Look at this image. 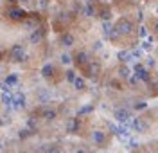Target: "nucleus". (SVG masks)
<instances>
[{
	"label": "nucleus",
	"instance_id": "1",
	"mask_svg": "<svg viewBox=\"0 0 158 153\" xmlns=\"http://www.w3.org/2000/svg\"><path fill=\"white\" fill-rule=\"evenodd\" d=\"M7 56H9V60L13 63H23V61H27V58H29V52H27V47L18 41V43H13L9 47Z\"/></svg>",
	"mask_w": 158,
	"mask_h": 153
},
{
	"label": "nucleus",
	"instance_id": "2",
	"mask_svg": "<svg viewBox=\"0 0 158 153\" xmlns=\"http://www.w3.org/2000/svg\"><path fill=\"white\" fill-rule=\"evenodd\" d=\"M4 15H6V18H7L9 22H15V23H22V22L27 18L29 11H25L23 7H18V6H9L7 9L4 11Z\"/></svg>",
	"mask_w": 158,
	"mask_h": 153
},
{
	"label": "nucleus",
	"instance_id": "3",
	"mask_svg": "<svg viewBox=\"0 0 158 153\" xmlns=\"http://www.w3.org/2000/svg\"><path fill=\"white\" fill-rule=\"evenodd\" d=\"M38 16L40 15H36V13H29L27 18L22 22V27H23L25 31H29V32L31 31H34V29H38V27H41L43 23H41V20H40Z\"/></svg>",
	"mask_w": 158,
	"mask_h": 153
},
{
	"label": "nucleus",
	"instance_id": "4",
	"mask_svg": "<svg viewBox=\"0 0 158 153\" xmlns=\"http://www.w3.org/2000/svg\"><path fill=\"white\" fill-rule=\"evenodd\" d=\"M45 36H47V29H45L43 25L38 27V29H34V31H31V34H29L31 45H40L41 41L45 40Z\"/></svg>",
	"mask_w": 158,
	"mask_h": 153
},
{
	"label": "nucleus",
	"instance_id": "5",
	"mask_svg": "<svg viewBox=\"0 0 158 153\" xmlns=\"http://www.w3.org/2000/svg\"><path fill=\"white\" fill-rule=\"evenodd\" d=\"M34 113H38L43 121H49V122L54 121V119L58 117V110H56V108H50V106H41V108H38Z\"/></svg>",
	"mask_w": 158,
	"mask_h": 153
},
{
	"label": "nucleus",
	"instance_id": "6",
	"mask_svg": "<svg viewBox=\"0 0 158 153\" xmlns=\"http://www.w3.org/2000/svg\"><path fill=\"white\" fill-rule=\"evenodd\" d=\"M27 106V97L22 90H18L16 94H13V110H23Z\"/></svg>",
	"mask_w": 158,
	"mask_h": 153
},
{
	"label": "nucleus",
	"instance_id": "7",
	"mask_svg": "<svg viewBox=\"0 0 158 153\" xmlns=\"http://www.w3.org/2000/svg\"><path fill=\"white\" fill-rule=\"evenodd\" d=\"M59 41H61V45L63 47H72V45H76V36L70 32V31H65V32H61V36H59Z\"/></svg>",
	"mask_w": 158,
	"mask_h": 153
},
{
	"label": "nucleus",
	"instance_id": "8",
	"mask_svg": "<svg viewBox=\"0 0 158 153\" xmlns=\"http://www.w3.org/2000/svg\"><path fill=\"white\" fill-rule=\"evenodd\" d=\"M74 61H76V65L77 67H85V65H88L90 63V56H88V52H85V51H81V52H77L76 56H74Z\"/></svg>",
	"mask_w": 158,
	"mask_h": 153
},
{
	"label": "nucleus",
	"instance_id": "9",
	"mask_svg": "<svg viewBox=\"0 0 158 153\" xmlns=\"http://www.w3.org/2000/svg\"><path fill=\"white\" fill-rule=\"evenodd\" d=\"M0 101H2V104H4V106H6V110H7V112H11V110H13V94H11V92H2Z\"/></svg>",
	"mask_w": 158,
	"mask_h": 153
},
{
	"label": "nucleus",
	"instance_id": "10",
	"mask_svg": "<svg viewBox=\"0 0 158 153\" xmlns=\"http://www.w3.org/2000/svg\"><path fill=\"white\" fill-rule=\"evenodd\" d=\"M54 72H56V67H54L52 63H45V65L41 67V76H43L45 79H52V78H54Z\"/></svg>",
	"mask_w": 158,
	"mask_h": 153
},
{
	"label": "nucleus",
	"instance_id": "11",
	"mask_svg": "<svg viewBox=\"0 0 158 153\" xmlns=\"http://www.w3.org/2000/svg\"><path fill=\"white\" fill-rule=\"evenodd\" d=\"M67 132L69 133H77L79 132V117H72L67 122Z\"/></svg>",
	"mask_w": 158,
	"mask_h": 153
},
{
	"label": "nucleus",
	"instance_id": "12",
	"mask_svg": "<svg viewBox=\"0 0 158 153\" xmlns=\"http://www.w3.org/2000/svg\"><path fill=\"white\" fill-rule=\"evenodd\" d=\"M92 141L97 144V146H101V144H104V141H106V135H104V132H101V130H95V132L92 133Z\"/></svg>",
	"mask_w": 158,
	"mask_h": 153
},
{
	"label": "nucleus",
	"instance_id": "13",
	"mask_svg": "<svg viewBox=\"0 0 158 153\" xmlns=\"http://www.w3.org/2000/svg\"><path fill=\"white\" fill-rule=\"evenodd\" d=\"M117 31L120 32V34H122V32L126 34V32L131 31V23H129L128 20H120V22H118V25H117Z\"/></svg>",
	"mask_w": 158,
	"mask_h": 153
},
{
	"label": "nucleus",
	"instance_id": "14",
	"mask_svg": "<svg viewBox=\"0 0 158 153\" xmlns=\"http://www.w3.org/2000/svg\"><path fill=\"white\" fill-rule=\"evenodd\" d=\"M115 119H117L118 122H128L129 112L128 110H117V112H115Z\"/></svg>",
	"mask_w": 158,
	"mask_h": 153
},
{
	"label": "nucleus",
	"instance_id": "15",
	"mask_svg": "<svg viewBox=\"0 0 158 153\" xmlns=\"http://www.w3.org/2000/svg\"><path fill=\"white\" fill-rule=\"evenodd\" d=\"M4 81H6V83L11 87V88H13V87L18 83V74H7V76L4 78Z\"/></svg>",
	"mask_w": 158,
	"mask_h": 153
},
{
	"label": "nucleus",
	"instance_id": "16",
	"mask_svg": "<svg viewBox=\"0 0 158 153\" xmlns=\"http://www.w3.org/2000/svg\"><path fill=\"white\" fill-rule=\"evenodd\" d=\"M72 85H74V88H76V90H85V88H86V81H85L83 78H79V76L74 79Z\"/></svg>",
	"mask_w": 158,
	"mask_h": 153
},
{
	"label": "nucleus",
	"instance_id": "17",
	"mask_svg": "<svg viewBox=\"0 0 158 153\" xmlns=\"http://www.w3.org/2000/svg\"><path fill=\"white\" fill-rule=\"evenodd\" d=\"M34 135V132L32 130H29V128H23V130H20V133H18V137L23 141V139H29V137H32Z\"/></svg>",
	"mask_w": 158,
	"mask_h": 153
},
{
	"label": "nucleus",
	"instance_id": "18",
	"mask_svg": "<svg viewBox=\"0 0 158 153\" xmlns=\"http://www.w3.org/2000/svg\"><path fill=\"white\" fill-rule=\"evenodd\" d=\"M76 78H77V74H76V70H74V69H69V70L65 72V79H67L69 83H74V79H76Z\"/></svg>",
	"mask_w": 158,
	"mask_h": 153
},
{
	"label": "nucleus",
	"instance_id": "19",
	"mask_svg": "<svg viewBox=\"0 0 158 153\" xmlns=\"http://www.w3.org/2000/svg\"><path fill=\"white\" fill-rule=\"evenodd\" d=\"M59 61H61L63 65H70V63H72V56L67 54V52H63V54H59Z\"/></svg>",
	"mask_w": 158,
	"mask_h": 153
},
{
	"label": "nucleus",
	"instance_id": "20",
	"mask_svg": "<svg viewBox=\"0 0 158 153\" xmlns=\"http://www.w3.org/2000/svg\"><path fill=\"white\" fill-rule=\"evenodd\" d=\"M27 128L32 130V132H36V128H38V121H36L34 117H29V119H27Z\"/></svg>",
	"mask_w": 158,
	"mask_h": 153
},
{
	"label": "nucleus",
	"instance_id": "21",
	"mask_svg": "<svg viewBox=\"0 0 158 153\" xmlns=\"http://www.w3.org/2000/svg\"><path fill=\"white\" fill-rule=\"evenodd\" d=\"M90 112H94V106H92V104H88V106H83V108L77 112V117L85 115V113H90Z\"/></svg>",
	"mask_w": 158,
	"mask_h": 153
},
{
	"label": "nucleus",
	"instance_id": "22",
	"mask_svg": "<svg viewBox=\"0 0 158 153\" xmlns=\"http://www.w3.org/2000/svg\"><path fill=\"white\" fill-rule=\"evenodd\" d=\"M118 76H120L122 79H126V78L129 76V69H128V67H122V69L118 70Z\"/></svg>",
	"mask_w": 158,
	"mask_h": 153
},
{
	"label": "nucleus",
	"instance_id": "23",
	"mask_svg": "<svg viewBox=\"0 0 158 153\" xmlns=\"http://www.w3.org/2000/svg\"><path fill=\"white\" fill-rule=\"evenodd\" d=\"M135 128H137L138 132H144V130H146V124L140 121V119H137V121H135Z\"/></svg>",
	"mask_w": 158,
	"mask_h": 153
},
{
	"label": "nucleus",
	"instance_id": "24",
	"mask_svg": "<svg viewBox=\"0 0 158 153\" xmlns=\"http://www.w3.org/2000/svg\"><path fill=\"white\" fill-rule=\"evenodd\" d=\"M0 90H2V92H11L13 88H11V87H9L6 81H2V79H0Z\"/></svg>",
	"mask_w": 158,
	"mask_h": 153
},
{
	"label": "nucleus",
	"instance_id": "25",
	"mask_svg": "<svg viewBox=\"0 0 158 153\" xmlns=\"http://www.w3.org/2000/svg\"><path fill=\"white\" fill-rule=\"evenodd\" d=\"M9 122H11L9 117H6V115H0V126H7Z\"/></svg>",
	"mask_w": 158,
	"mask_h": 153
},
{
	"label": "nucleus",
	"instance_id": "26",
	"mask_svg": "<svg viewBox=\"0 0 158 153\" xmlns=\"http://www.w3.org/2000/svg\"><path fill=\"white\" fill-rule=\"evenodd\" d=\"M47 153H63V150H61L59 146H50L49 151H47Z\"/></svg>",
	"mask_w": 158,
	"mask_h": 153
},
{
	"label": "nucleus",
	"instance_id": "27",
	"mask_svg": "<svg viewBox=\"0 0 158 153\" xmlns=\"http://www.w3.org/2000/svg\"><path fill=\"white\" fill-rule=\"evenodd\" d=\"M4 150H6V139H4V137H0V153L4 151Z\"/></svg>",
	"mask_w": 158,
	"mask_h": 153
},
{
	"label": "nucleus",
	"instance_id": "28",
	"mask_svg": "<svg viewBox=\"0 0 158 153\" xmlns=\"http://www.w3.org/2000/svg\"><path fill=\"white\" fill-rule=\"evenodd\" d=\"M4 2H6L7 6H16V2H18V0H4Z\"/></svg>",
	"mask_w": 158,
	"mask_h": 153
},
{
	"label": "nucleus",
	"instance_id": "29",
	"mask_svg": "<svg viewBox=\"0 0 158 153\" xmlns=\"http://www.w3.org/2000/svg\"><path fill=\"white\" fill-rule=\"evenodd\" d=\"M135 108H138V110H142V108H146V104H144V103H138V104H135Z\"/></svg>",
	"mask_w": 158,
	"mask_h": 153
},
{
	"label": "nucleus",
	"instance_id": "30",
	"mask_svg": "<svg viewBox=\"0 0 158 153\" xmlns=\"http://www.w3.org/2000/svg\"><path fill=\"white\" fill-rule=\"evenodd\" d=\"M47 2H49V0H40V4H41V7H45V6H47Z\"/></svg>",
	"mask_w": 158,
	"mask_h": 153
},
{
	"label": "nucleus",
	"instance_id": "31",
	"mask_svg": "<svg viewBox=\"0 0 158 153\" xmlns=\"http://www.w3.org/2000/svg\"><path fill=\"white\" fill-rule=\"evenodd\" d=\"M18 2H22V4H29L31 0H18Z\"/></svg>",
	"mask_w": 158,
	"mask_h": 153
},
{
	"label": "nucleus",
	"instance_id": "32",
	"mask_svg": "<svg viewBox=\"0 0 158 153\" xmlns=\"http://www.w3.org/2000/svg\"><path fill=\"white\" fill-rule=\"evenodd\" d=\"M77 153H85V151H83V150H79V151H77Z\"/></svg>",
	"mask_w": 158,
	"mask_h": 153
}]
</instances>
